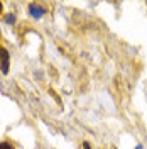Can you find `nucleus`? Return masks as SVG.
<instances>
[{"label": "nucleus", "mask_w": 147, "mask_h": 149, "mask_svg": "<svg viewBox=\"0 0 147 149\" xmlns=\"http://www.w3.org/2000/svg\"><path fill=\"white\" fill-rule=\"evenodd\" d=\"M9 66H10V54L5 47L0 46V71L3 74L9 73Z\"/></svg>", "instance_id": "1"}, {"label": "nucleus", "mask_w": 147, "mask_h": 149, "mask_svg": "<svg viewBox=\"0 0 147 149\" xmlns=\"http://www.w3.org/2000/svg\"><path fill=\"white\" fill-rule=\"evenodd\" d=\"M29 12H31V15L34 19H39L44 15V9L42 7H39L37 3H29Z\"/></svg>", "instance_id": "2"}, {"label": "nucleus", "mask_w": 147, "mask_h": 149, "mask_svg": "<svg viewBox=\"0 0 147 149\" xmlns=\"http://www.w3.org/2000/svg\"><path fill=\"white\" fill-rule=\"evenodd\" d=\"M0 149H14V146L9 144V142H2V144H0Z\"/></svg>", "instance_id": "3"}, {"label": "nucleus", "mask_w": 147, "mask_h": 149, "mask_svg": "<svg viewBox=\"0 0 147 149\" xmlns=\"http://www.w3.org/2000/svg\"><path fill=\"white\" fill-rule=\"evenodd\" d=\"M5 20H7V22H14V20H15V17H14V15H7V17H5Z\"/></svg>", "instance_id": "4"}, {"label": "nucleus", "mask_w": 147, "mask_h": 149, "mask_svg": "<svg viewBox=\"0 0 147 149\" xmlns=\"http://www.w3.org/2000/svg\"><path fill=\"white\" fill-rule=\"evenodd\" d=\"M83 148H85V149H92V148H90V144H88V142H85V144H83Z\"/></svg>", "instance_id": "5"}, {"label": "nucleus", "mask_w": 147, "mask_h": 149, "mask_svg": "<svg viewBox=\"0 0 147 149\" xmlns=\"http://www.w3.org/2000/svg\"><path fill=\"white\" fill-rule=\"evenodd\" d=\"M0 14H2V2H0Z\"/></svg>", "instance_id": "6"}, {"label": "nucleus", "mask_w": 147, "mask_h": 149, "mask_svg": "<svg viewBox=\"0 0 147 149\" xmlns=\"http://www.w3.org/2000/svg\"><path fill=\"white\" fill-rule=\"evenodd\" d=\"M137 149H142V146H137Z\"/></svg>", "instance_id": "7"}]
</instances>
